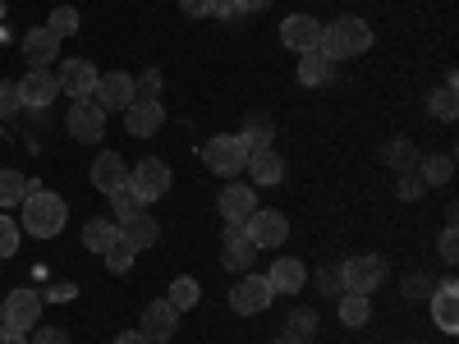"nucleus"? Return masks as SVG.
<instances>
[{"label":"nucleus","instance_id":"nucleus-1","mask_svg":"<svg viewBox=\"0 0 459 344\" xmlns=\"http://www.w3.org/2000/svg\"><path fill=\"white\" fill-rule=\"evenodd\" d=\"M19 207H23L19 229H23L28 239H56L60 229H65V220H69L65 198H60V194H47V188H32Z\"/></svg>","mask_w":459,"mask_h":344},{"label":"nucleus","instance_id":"nucleus-2","mask_svg":"<svg viewBox=\"0 0 459 344\" xmlns=\"http://www.w3.org/2000/svg\"><path fill=\"white\" fill-rule=\"evenodd\" d=\"M372 47V28H368V19H359V14H340V19H331V23H322V42H317V51L326 56V60H354V56H363Z\"/></svg>","mask_w":459,"mask_h":344},{"label":"nucleus","instance_id":"nucleus-3","mask_svg":"<svg viewBox=\"0 0 459 344\" xmlns=\"http://www.w3.org/2000/svg\"><path fill=\"white\" fill-rule=\"evenodd\" d=\"M203 161H207L212 175L235 179V175H244V166H248V147L239 142V133H212L207 147H203Z\"/></svg>","mask_w":459,"mask_h":344},{"label":"nucleus","instance_id":"nucleus-4","mask_svg":"<svg viewBox=\"0 0 459 344\" xmlns=\"http://www.w3.org/2000/svg\"><path fill=\"white\" fill-rule=\"evenodd\" d=\"M386 276H391V266L381 262V257H372V253H359V257H350V262H340V280H344V294H377L381 285H386Z\"/></svg>","mask_w":459,"mask_h":344},{"label":"nucleus","instance_id":"nucleus-5","mask_svg":"<svg viewBox=\"0 0 459 344\" xmlns=\"http://www.w3.org/2000/svg\"><path fill=\"white\" fill-rule=\"evenodd\" d=\"M42 294L37 289H28V285H19V289H10L5 294V303H0V326H10V331H32L37 322H42Z\"/></svg>","mask_w":459,"mask_h":344},{"label":"nucleus","instance_id":"nucleus-6","mask_svg":"<svg viewBox=\"0 0 459 344\" xmlns=\"http://www.w3.org/2000/svg\"><path fill=\"white\" fill-rule=\"evenodd\" d=\"M129 188H134V198L147 207V202H161L170 194V166L161 157H143L134 170H129Z\"/></svg>","mask_w":459,"mask_h":344},{"label":"nucleus","instance_id":"nucleus-7","mask_svg":"<svg viewBox=\"0 0 459 344\" xmlns=\"http://www.w3.org/2000/svg\"><path fill=\"white\" fill-rule=\"evenodd\" d=\"M272 298H276V289L266 285V276H257V271H244L235 285H230V308H235L239 317L266 313V308H272Z\"/></svg>","mask_w":459,"mask_h":344},{"label":"nucleus","instance_id":"nucleus-8","mask_svg":"<svg viewBox=\"0 0 459 344\" xmlns=\"http://www.w3.org/2000/svg\"><path fill=\"white\" fill-rule=\"evenodd\" d=\"M244 235L257 244V253H262V248H285L290 220H285V211H276V207H257V211L244 220Z\"/></svg>","mask_w":459,"mask_h":344},{"label":"nucleus","instance_id":"nucleus-9","mask_svg":"<svg viewBox=\"0 0 459 344\" xmlns=\"http://www.w3.org/2000/svg\"><path fill=\"white\" fill-rule=\"evenodd\" d=\"M65 129L74 142H101L106 138V110L88 97V101H74L65 110Z\"/></svg>","mask_w":459,"mask_h":344},{"label":"nucleus","instance_id":"nucleus-10","mask_svg":"<svg viewBox=\"0 0 459 344\" xmlns=\"http://www.w3.org/2000/svg\"><path fill=\"white\" fill-rule=\"evenodd\" d=\"M216 211H221L225 225H244V220L257 211V188L244 184V179H230V184L221 188V198H216Z\"/></svg>","mask_w":459,"mask_h":344},{"label":"nucleus","instance_id":"nucleus-11","mask_svg":"<svg viewBox=\"0 0 459 344\" xmlns=\"http://www.w3.org/2000/svg\"><path fill=\"white\" fill-rule=\"evenodd\" d=\"M97 79H101V73L92 69V60H65V64L56 69L60 92H65V97H74V101H88V97L97 92Z\"/></svg>","mask_w":459,"mask_h":344},{"label":"nucleus","instance_id":"nucleus-12","mask_svg":"<svg viewBox=\"0 0 459 344\" xmlns=\"http://www.w3.org/2000/svg\"><path fill=\"white\" fill-rule=\"evenodd\" d=\"M175 326H179V313L170 308V298L147 303V308H143V322H138V331H143L147 344H166V340H175Z\"/></svg>","mask_w":459,"mask_h":344},{"label":"nucleus","instance_id":"nucleus-13","mask_svg":"<svg viewBox=\"0 0 459 344\" xmlns=\"http://www.w3.org/2000/svg\"><path fill=\"white\" fill-rule=\"evenodd\" d=\"M281 42L290 47V51H317V42H322V19H313V14H285L281 19Z\"/></svg>","mask_w":459,"mask_h":344},{"label":"nucleus","instance_id":"nucleus-14","mask_svg":"<svg viewBox=\"0 0 459 344\" xmlns=\"http://www.w3.org/2000/svg\"><path fill=\"white\" fill-rule=\"evenodd\" d=\"M56 97H60L56 69H32V64H28V73L19 79V101L32 106V110H42V106H51Z\"/></svg>","mask_w":459,"mask_h":344},{"label":"nucleus","instance_id":"nucleus-15","mask_svg":"<svg viewBox=\"0 0 459 344\" xmlns=\"http://www.w3.org/2000/svg\"><path fill=\"white\" fill-rule=\"evenodd\" d=\"M253 257H257V244L244 235V225H225V248H221V266L225 271H253Z\"/></svg>","mask_w":459,"mask_h":344},{"label":"nucleus","instance_id":"nucleus-16","mask_svg":"<svg viewBox=\"0 0 459 344\" xmlns=\"http://www.w3.org/2000/svg\"><path fill=\"white\" fill-rule=\"evenodd\" d=\"M166 125V106L161 101H129L125 106V129L129 138H157Z\"/></svg>","mask_w":459,"mask_h":344},{"label":"nucleus","instance_id":"nucleus-17","mask_svg":"<svg viewBox=\"0 0 459 344\" xmlns=\"http://www.w3.org/2000/svg\"><path fill=\"white\" fill-rule=\"evenodd\" d=\"M432 322L446 331V335H455L459 331V280L455 276H446V280H437V289H432Z\"/></svg>","mask_w":459,"mask_h":344},{"label":"nucleus","instance_id":"nucleus-18","mask_svg":"<svg viewBox=\"0 0 459 344\" xmlns=\"http://www.w3.org/2000/svg\"><path fill=\"white\" fill-rule=\"evenodd\" d=\"M248 184L253 188H276L285 179V157L276 147H262V151H248Z\"/></svg>","mask_w":459,"mask_h":344},{"label":"nucleus","instance_id":"nucleus-19","mask_svg":"<svg viewBox=\"0 0 459 344\" xmlns=\"http://www.w3.org/2000/svg\"><path fill=\"white\" fill-rule=\"evenodd\" d=\"M23 56H28V64L32 69H51L56 60H60V37L42 23V28H28L23 32Z\"/></svg>","mask_w":459,"mask_h":344},{"label":"nucleus","instance_id":"nucleus-20","mask_svg":"<svg viewBox=\"0 0 459 344\" xmlns=\"http://www.w3.org/2000/svg\"><path fill=\"white\" fill-rule=\"evenodd\" d=\"M92 101H97L106 115H110V110H120V115H125V106L134 101V79H129V73H106V79H97Z\"/></svg>","mask_w":459,"mask_h":344},{"label":"nucleus","instance_id":"nucleus-21","mask_svg":"<svg viewBox=\"0 0 459 344\" xmlns=\"http://www.w3.org/2000/svg\"><path fill=\"white\" fill-rule=\"evenodd\" d=\"M88 175H92V188H101V194H115V188L129 184V166H125L120 151H101Z\"/></svg>","mask_w":459,"mask_h":344},{"label":"nucleus","instance_id":"nucleus-22","mask_svg":"<svg viewBox=\"0 0 459 344\" xmlns=\"http://www.w3.org/2000/svg\"><path fill=\"white\" fill-rule=\"evenodd\" d=\"M266 285H272L276 294H299L303 285H308V266H303L299 257H276L272 271H266Z\"/></svg>","mask_w":459,"mask_h":344},{"label":"nucleus","instance_id":"nucleus-23","mask_svg":"<svg viewBox=\"0 0 459 344\" xmlns=\"http://www.w3.org/2000/svg\"><path fill=\"white\" fill-rule=\"evenodd\" d=\"M294 73H299V83H303V88H326V83L335 79V60H326L322 51H303Z\"/></svg>","mask_w":459,"mask_h":344},{"label":"nucleus","instance_id":"nucleus-24","mask_svg":"<svg viewBox=\"0 0 459 344\" xmlns=\"http://www.w3.org/2000/svg\"><path fill=\"white\" fill-rule=\"evenodd\" d=\"M120 239H125L134 253H143V248H152V244L161 239V225L152 220L147 211H138V216H129V220L120 225Z\"/></svg>","mask_w":459,"mask_h":344},{"label":"nucleus","instance_id":"nucleus-25","mask_svg":"<svg viewBox=\"0 0 459 344\" xmlns=\"http://www.w3.org/2000/svg\"><path fill=\"white\" fill-rule=\"evenodd\" d=\"M413 175L423 179V188H441V184H450V175H455V157H450V151H437V157H418Z\"/></svg>","mask_w":459,"mask_h":344},{"label":"nucleus","instance_id":"nucleus-26","mask_svg":"<svg viewBox=\"0 0 459 344\" xmlns=\"http://www.w3.org/2000/svg\"><path fill=\"white\" fill-rule=\"evenodd\" d=\"M372 322V298L368 294H340V326L363 331Z\"/></svg>","mask_w":459,"mask_h":344},{"label":"nucleus","instance_id":"nucleus-27","mask_svg":"<svg viewBox=\"0 0 459 344\" xmlns=\"http://www.w3.org/2000/svg\"><path fill=\"white\" fill-rule=\"evenodd\" d=\"M115 239H120V225H115V220L92 216V220L83 225V248H88V253H106Z\"/></svg>","mask_w":459,"mask_h":344},{"label":"nucleus","instance_id":"nucleus-28","mask_svg":"<svg viewBox=\"0 0 459 344\" xmlns=\"http://www.w3.org/2000/svg\"><path fill=\"white\" fill-rule=\"evenodd\" d=\"M428 115H437V120H455V115H459V92H455V73H446V83L428 97Z\"/></svg>","mask_w":459,"mask_h":344},{"label":"nucleus","instance_id":"nucleus-29","mask_svg":"<svg viewBox=\"0 0 459 344\" xmlns=\"http://www.w3.org/2000/svg\"><path fill=\"white\" fill-rule=\"evenodd\" d=\"M272 138H276V125L266 120V115H248V120H244V129H239V142H244L248 151L272 147Z\"/></svg>","mask_w":459,"mask_h":344},{"label":"nucleus","instance_id":"nucleus-30","mask_svg":"<svg viewBox=\"0 0 459 344\" xmlns=\"http://www.w3.org/2000/svg\"><path fill=\"white\" fill-rule=\"evenodd\" d=\"M170 308L175 313H194L198 308V303H203V285L194 280V276H175V285H170Z\"/></svg>","mask_w":459,"mask_h":344},{"label":"nucleus","instance_id":"nucleus-31","mask_svg":"<svg viewBox=\"0 0 459 344\" xmlns=\"http://www.w3.org/2000/svg\"><path fill=\"white\" fill-rule=\"evenodd\" d=\"M381 157H386V166H391L395 175H409V170L418 166V147H413L409 138H391L386 147H381Z\"/></svg>","mask_w":459,"mask_h":344},{"label":"nucleus","instance_id":"nucleus-32","mask_svg":"<svg viewBox=\"0 0 459 344\" xmlns=\"http://www.w3.org/2000/svg\"><path fill=\"white\" fill-rule=\"evenodd\" d=\"M285 335L299 340V344H313V340H317V313H313V308H294V313L285 317Z\"/></svg>","mask_w":459,"mask_h":344},{"label":"nucleus","instance_id":"nucleus-33","mask_svg":"<svg viewBox=\"0 0 459 344\" xmlns=\"http://www.w3.org/2000/svg\"><path fill=\"white\" fill-rule=\"evenodd\" d=\"M28 198V175L19 170H0V211H10Z\"/></svg>","mask_w":459,"mask_h":344},{"label":"nucleus","instance_id":"nucleus-34","mask_svg":"<svg viewBox=\"0 0 459 344\" xmlns=\"http://www.w3.org/2000/svg\"><path fill=\"white\" fill-rule=\"evenodd\" d=\"M106 198H110V220H115V225H125L129 216L143 211V202L134 198V188H129V184H125V188H115V194H106Z\"/></svg>","mask_w":459,"mask_h":344},{"label":"nucleus","instance_id":"nucleus-35","mask_svg":"<svg viewBox=\"0 0 459 344\" xmlns=\"http://www.w3.org/2000/svg\"><path fill=\"white\" fill-rule=\"evenodd\" d=\"M134 257H138V253H134V248H129L125 239H115V244H110V248L101 253V262H106V271H115V276H125L129 266H134Z\"/></svg>","mask_w":459,"mask_h":344},{"label":"nucleus","instance_id":"nucleus-36","mask_svg":"<svg viewBox=\"0 0 459 344\" xmlns=\"http://www.w3.org/2000/svg\"><path fill=\"white\" fill-rule=\"evenodd\" d=\"M79 10H74V5H60V10H51V19H47V28L60 37V42H65V37H74V32H79Z\"/></svg>","mask_w":459,"mask_h":344},{"label":"nucleus","instance_id":"nucleus-37","mask_svg":"<svg viewBox=\"0 0 459 344\" xmlns=\"http://www.w3.org/2000/svg\"><path fill=\"white\" fill-rule=\"evenodd\" d=\"M19 239H23V229H19V220H14V216H5V211H0V262H5V257H14V253H19Z\"/></svg>","mask_w":459,"mask_h":344},{"label":"nucleus","instance_id":"nucleus-38","mask_svg":"<svg viewBox=\"0 0 459 344\" xmlns=\"http://www.w3.org/2000/svg\"><path fill=\"white\" fill-rule=\"evenodd\" d=\"M19 110H23V101H19V83L0 79V120H14Z\"/></svg>","mask_w":459,"mask_h":344},{"label":"nucleus","instance_id":"nucleus-39","mask_svg":"<svg viewBox=\"0 0 459 344\" xmlns=\"http://www.w3.org/2000/svg\"><path fill=\"white\" fill-rule=\"evenodd\" d=\"M157 92H161V69H147L134 83V101H157Z\"/></svg>","mask_w":459,"mask_h":344},{"label":"nucleus","instance_id":"nucleus-40","mask_svg":"<svg viewBox=\"0 0 459 344\" xmlns=\"http://www.w3.org/2000/svg\"><path fill=\"white\" fill-rule=\"evenodd\" d=\"M317 289H322V298H340V294H344L340 266H322V271H317Z\"/></svg>","mask_w":459,"mask_h":344},{"label":"nucleus","instance_id":"nucleus-41","mask_svg":"<svg viewBox=\"0 0 459 344\" xmlns=\"http://www.w3.org/2000/svg\"><path fill=\"white\" fill-rule=\"evenodd\" d=\"M432 289H437V280H432V276H423V271L404 276V298H432Z\"/></svg>","mask_w":459,"mask_h":344},{"label":"nucleus","instance_id":"nucleus-42","mask_svg":"<svg viewBox=\"0 0 459 344\" xmlns=\"http://www.w3.org/2000/svg\"><path fill=\"white\" fill-rule=\"evenodd\" d=\"M437 253H441V262H446V266H455V257H459V239H455V220H446V229H441V239H437Z\"/></svg>","mask_w":459,"mask_h":344},{"label":"nucleus","instance_id":"nucleus-43","mask_svg":"<svg viewBox=\"0 0 459 344\" xmlns=\"http://www.w3.org/2000/svg\"><path fill=\"white\" fill-rule=\"evenodd\" d=\"M28 344H69V331H60V326H32Z\"/></svg>","mask_w":459,"mask_h":344},{"label":"nucleus","instance_id":"nucleus-44","mask_svg":"<svg viewBox=\"0 0 459 344\" xmlns=\"http://www.w3.org/2000/svg\"><path fill=\"white\" fill-rule=\"evenodd\" d=\"M395 194H400L404 202H413V198H423V179H418L413 170H409V175H400V184H395Z\"/></svg>","mask_w":459,"mask_h":344},{"label":"nucleus","instance_id":"nucleus-45","mask_svg":"<svg viewBox=\"0 0 459 344\" xmlns=\"http://www.w3.org/2000/svg\"><path fill=\"white\" fill-rule=\"evenodd\" d=\"M74 294H79V285H65V280H60V285H51V289L42 294V303H65V298H74Z\"/></svg>","mask_w":459,"mask_h":344},{"label":"nucleus","instance_id":"nucleus-46","mask_svg":"<svg viewBox=\"0 0 459 344\" xmlns=\"http://www.w3.org/2000/svg\"><path fill=\"white\" fill-rule=\"evenodd\" d=\"M179 10H184L188 19H207V14H212V0H179Z\"/></svg>","mask_w":459,"mask_h":344},{"label":"nucleus","instance_id":"nucleus-47","mask_svg":"<svg viewBox=\"0 0 459 344\" xmlns=\"http://www.w3.org/2000/svg\"><path fill=\"white\" fill-rule=\"evenodd\" d=\"M266 5H272V0H235L239 14H257V10H266Z\"/></svg>","mask_w":459,"mask_h":344},{"label":"nucleus","instance_id":"nucleus-48","mask_svg":"<svg viewBox=\"0 0 459 344\" xmlns=\"http://www.w3.org/2000/svg\"><path fill=\"white\" fill-rule=\"evenodd\" d=\"M0 344H28L23 331H10V326H0Z\"/></svg>","mask_w":459,"mask_h":344},{"label":"nucleus","instance_id":"nucleus-49","mask_svg":"<svg viewBox=\"0 0 459 344\" xmlns=\"http://www.w3.org/2000/svg\"><path fill=\"white\" fill-rule=\"evenodd\" d=\"M115 344H147L143 331H125V335H115Z\"/></svg>","mask_w":459,"mask_h":344},{"label":"nucleus","instance_id":"nucleus-50","mask_svg":"<svg viewBox=\"0 0 459 344\" xmlns=\"http://www.w3.org/2000/svg\"><path fill=\"white\" fill-rule=\"evenodd\" d=\"M276 344H299V340H290V335H281V340H276Z\"/></svg>","mask_w":459,"mask_h":344}]
</instances>
